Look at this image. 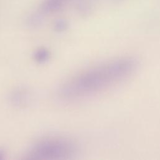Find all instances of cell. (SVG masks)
<instances>
[{"label": "cell", "instance_id": "3", "mask_svg": "<svg viewBox=\"0 0 160 160\" xmlns=\"http://www.w3.org/2000/svg\"><path fill=\"white\" fill-rule=\"evenodd\" d=\"M50 56L49 51L44 48H40L36 49L33 54L34 59L38 63L42 64L48 61Z\"/></svg>", "mask_w": 160, "mask_h": 160}, {"label": "cell", "instance_id": "2", "mask_svg": "<svg viewBox=\"0 0 160 160\" xmlns=\"http://www.w3.org/2000/svg\"><path fill=\"white\" fill-rule=\"evenodd\" d=\"M76 146L71 140L58 136L46 137L36 141L31 148L30 159H62L73 155Z\"/></svg>", "mask_w": 160, "mask_h": 160}, {"label": "cell", "instance_id": "1", "mask_svg": "<svg viewBox=\"0 0 160 160\" xmlns=\"http://www.w3.org/2000/svg\"><path fill=\"white\" fill-rule=\"evenodd\" d=\"M137 67L136 60L124 57L89 68L70 78L59 90L60 98L74 101L97 96L129 78Z\"/></svg>", "mask_w": 160, "mask_h": 160}, {"label": "cell", "instance_id": "4", "mask_svg": "<svg viewBox=\"0 0 160 160\" xmlns=\"http://www.w3.org/2000/svg\"><path fill=\"white\" fill-rule=\"evenodd\" d=\"M4 156V150L0 148V159H2Z\"/></svg>", "mask_w": 160, "mask_h": 160}]
</instances>
